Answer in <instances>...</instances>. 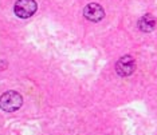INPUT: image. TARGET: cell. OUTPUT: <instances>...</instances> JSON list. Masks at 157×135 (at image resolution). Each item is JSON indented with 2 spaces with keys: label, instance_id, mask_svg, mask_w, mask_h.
I'll use <instances>...</instances> for the list:
<instances>
[{
  "label": "cell",
  "instance_id": "6da1fadb",
  "mask_svg": "<svg viewBox=\"0 0 157 135\" xmlns=\"http://www.w3.org/2000/svg\"><path fill=\"white\" fill-rule=\"evenodd\" d=\"M23 104V98L16 91H7L0 97V108L7 112H13Z\"/></svg>",
  "mask_w": 157,
  "mask_h": 135
},
{
  "label": "cell",
  "instance_id": "7a4b0ae2",
  "mask_svg": "<svg viewBox=\"0 0 157 135\" xmlns=\"http://www.w3.org/2000/svg\"><path fill=\"white\" fill-rule=\"evenodd\" d=\"M38 4L35 0H17L13 7V11H15L16 16L22 17V19H27L31 17L36 12Z\"/></svg>",
  "mask_w": 157,
  "mask_h": 135
},
{
  "label": "cell",
  "instance_id": "3957f363",
  "mask_svg": "<svg viewBox=\"0 0 157 135\" xmlns=\"http://www.w3.org/2000/svg\"><path fill=\"white\" fill-rule=\"evenodd\" d=\"M134 68H136V62L132 56L126 55V56H122L116 64V71L120 76H129L134 72Z\"/></svg>",
  "mask_w": 157,
  "mask_h": 135
},
{
  "label": "cell",
  "instance_id": "277c9868",
  "mask_svg": "<svg viewBox=\"0 0 157 135\" xmlns=\"http://www.w3.org/2000/svg\"><path fill=\"white\" fill-rule=\"evenodd\" d=\"M83 15L87 20H90V22H99V20H102L103 16H105V11H103V8L99 4H97V3H90V4H87L85 7Z\"/></svg>",
  "mask_w": 157,
  "mask_h": 135
},
{
  "label": "cell",
  "instance_id": "5b68a950",
  "mask_svg": "<svg viewBox=\"0 0 157 135\" xmlns=\"http://www.w3.org/2000/svg\"><path fill=\"white\" fill-rule=\"evenodd\" d=\"M155 27H156V19L149 13L144 15L138 20V28L141 31H144V32H151V31L155 30Z\"/></svg>",
  "mask_w": 157,
  "mask_h": 135
}]
</instances>
